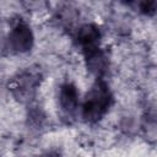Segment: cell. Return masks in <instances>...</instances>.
<instances>
[{
	"label": "cell",
	"mask_w": 157,
	"mask_h": 157,
	"mask_svg": "<svg viewBox=\"0 0 157 157\" xmlns=\"http://www.w3.org/2000/svg\"><path fill=\"white\" fill-rule=\"evenodd\" d=\"M112 103L113 94L109 86L103 78H97L83 98L81 107L82 118L88 123H97L107 114Z\"/></svg>",
	"instance_id": "obj_1"
},
{
	"label": "cell",
	"mask_w": 157,
	"mask_h": 157,
	"mask_svg": "<svg viewBox=\"0 0 157 157\" xmlns=\"http://www.w3.org/2000/svg\"><path fill=\"white\" fill-rule=\"evenodd\" d=\"M40 81V71L38 69L27 67L12 77L9 83V90L18 102L28 103L34 98Z\"/></svg>",
	"instance_id": "obj_2"
},
{
	"label": "cell",
	"mask_w": 157,
	"mask_h": 157,
	"mask_svg": "<svg viewBox=\"0 0 157 157\" xmlns=\"http://www.w3.org/2000/svg\"><path fill=\"white\" fill-rule=\"evenodd\" d=\"M7 43L9 48L15 53L22 54L29 52L34 43V37L31 27L23 21H17L16 23H13L7 37Z\"/></svg>",
	"instance_id": "obj_3"
},
{
	"label": "cell",
	"mask_w": 157,
	"mask_h": 157,
	"mask_svg": "<svg viewBox=\"0 0 157 157\" xmlns=\"http://www.w3.org/2000/svg\"><path fill=\"white\" fill-rule=\"evenodd\" d=\"M101 37L102 34L98 26L93 23H86L77 29L75 36V42L77 47L83 52V54H87L99 48Z\"/></svg>",
	"instance_id": "obj_4"
},
{
	"label": "cell",
	"mask_w": 157,
	"mask_h": 157,
	"mask_svg": "<svg viewBox=\"0 0 157 157\" xmlns=\"http://www.w3.org/2000/svg\"><path fill=\"white\" fill-rule=\"evenodd\" d=\"M58 102H59V107L61 112L66 117L72 115L80 104L78 91L76 86L71 82H64L59 88Z\"/></svg>",
	"instance_id": "obj_5"
},
{
	"label": "cell",
	"mask_w": 157,
	"mask_h": 157,
	"mask_svg": "<svg viewBox=\"0 0 157 157\" xmlns=\"http://www.w3.org/2000/svg\"><path fill=\"white\" fill-rule=\"evenodd\" d=\"M86 58V65L87 69L97 76V78H102V76L107 72L109 67V60L107 54L101 49H96L93 52H90L85 54Z\"/></svg>",
	"instance_id": "obj_6"
},
{
	"label": "cell",
	"mask_w": 157,
	"mask_h": 157,
	"mask_svg": "<svg viewBox=\"0 0 157 157\" xmlns=\"http://www.w3.org/2000/svg\"><path fill=\"white\" fill-rule=\"evenodd\" d=\"M76 17V13L74 12V9H70V7H65L63 9V11H60L58 13V18L60 21V23L67 26V25H71L74 22V18Z\"/></svg>",
	"instance_id": "obj_7"
},
{
	"label": "cell",
	"mask_w": 157,
	"mask_h": 157,
	"mask_svg": "<svg viewBox=\"0 0 157 157\" xmlns=\"http://www.w3.org/2000/svg\"><path fill=\"white\" fill-rule=\"evenodd\" d=\"M156 1H141L139 4V9L142 13L151 16L156 12Z\"/></svg>",
	"instance_id": "obj_8"
},
{
	"label": "cell",
	"mask_w": 157,
	"mask_h": 157,
	"mask_svg": "<svg viewBox=\"0 0 157 157\" xmlns=\"http://www.w3.org/2000/svg\"><path fill=\"white\" fill-rule=\"evenodd\" d=\"M38 157H53L52 155H42V156H38Z\"/></svg>",
	"instance_id": "obj_9"
}]
</instances>
